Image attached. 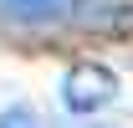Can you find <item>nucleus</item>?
I'll return each instance as SVG.
<instances>
[{
  "mask_svg": "<svg viewBox=\"0 0 133 128\" xmlns=\"http://www.w3.org/2000/svg\"><path fill=\"white\" fill-rule=\"evenodd\" d=\"M0 128H41V123H36L31 108H5L0 113Z\"/></svg>",
  "mask_w": 133,
  "mask_h": 128,
  "instance_id": "3",
  "label": "nucleus"
},
{
  "mask_svg": "<svg viewBox=\"0 0 133 128\" xmlns=\"http://www.w3.org/2000/svg\"><path fill=\"white\" fill-rule=\"evenodd\" d=\"M82 0H0V21H16V26H51L66 21Z\"/></svg>",
  "mask_w": 133,
  "mask_h": 128,
  "instance_id": "2",
  "label": "nucleus"
},
{
  "mask_svg": "<svg viewBox=\"0 0 133 128\" xmlns=\"http://www.w3.org/2000/svg\"><path fill=\"white\" fill-rule=\"evenodd\" d=\"M118 97V77L108 72L102 62H77V67H66V77H62V103L72 113H97L108 108Z\"/></svg>",
  "mask_w": 133,
  "mask_h": 128,
  "instance_id": "1",
  "label": "nucleus"
}]
</instances>
